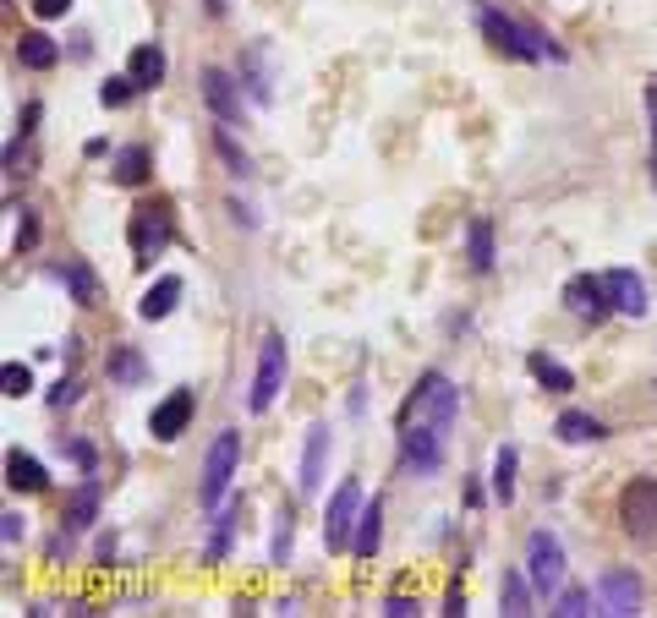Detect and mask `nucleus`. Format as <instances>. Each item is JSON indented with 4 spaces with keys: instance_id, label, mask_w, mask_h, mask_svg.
Here are the masks:
<instances>
[{
    "instance_id": "nucleus-9",
    "label": "nucleus",
    "mask_w": 657,
    "mask_h": 618,
    "mask_svg": "<svg viewBox=\"0 0 657 618\" xmlns=\"http://www.w3.org/2000/svg\"><path fill=\"white\" fill-rule=\"evenodd\" d=\"M280 389H285V340L280 334H263L258 345V377H253V394H247V405L253 411H268L274 400H280Z\"/></svg>"
},
{
    "instance_id": "nucleus-39",
    "label": "nucleus",
    "mask_w": 657,
    "mask_h": 618,
    "mask_svg": "<svg viewBox=\"0 0 657 618\" xmlns=\"http://www.w3.org/2000/svg\"><path fill=\"white\" fill-rule=\"evenodd\" d=\"M33 11H39V17H66L71 0H33Z\"/></svg>"
},
{
    "instance_id": "nucleus-38",
    "label": "nucleus",
    "mask_w": 657,
    "mask_h": 618,
    "mask_svg": "<svg viewBox=\"0 0 657 618\" xmlns=\"http://www.w3.org/2000/svg\"><path fill=\"white\" fill-rule=\"evenodd\" d=\"M71 400H77V377H61L56 394H50V405H71Z\"/></svg>"
},
{
    "instance_id": "nucleus-3",
    "label": "nucleus",
    "mask_w": 657,
    "mask_h": 618,
    "mask_svg": "<svg viewBox=\"0 0 657 618\" xmlns=\"http://www.w3.org/2000/svg\"><path fill=\"white\" fill-rule=\"evenodd\" d=\"M619 531L636 548H657V482L653 477H630L619 488Z\"/></svg>"
},
{
    "instance_id": "nucleus-18",
    "label": "nucleus",
    "mask_w": 657,
    "mask_h": 618,
    "mask_svg": "<svg viewBox=\"0 0 657 618\" xmlns=\"http://www.w3.org/2000/svg\"><path fill=\"white\" fill-rule=\"evenodd\" d=\"M531 575H521V569H510L504 575V586H499V614H510V618H526L531 614Z\"/></svg>"
},
{
    "instance_id": "nucleus-5",
    "label": "nucleus",
    "mask_w": 657,
    "mask_h": 618,
    "mask_svg": "<svg viewBox=\"0 0 657 618\" xmlns=\"http://www.w3.org/2000/svg\"><path fill=\"white\" fill-rule=\"evenodd\" d=\"M362 509H367L362 482H356V477H345V482L329 493V509H324V542H329V553H340V548H351V542H356V520H362Z\"/></svg>"
},
{
    "instance_id": "nucleus-17",
    "label": "nucleus",
    "mask_w": 657,
    "mask_h": 618,
    "mask_svg": "<svg viewBox=\"0 0 657 618\" xmlns=\"http://www.w3.org/2000/svg\"><path fill=\"white\" fill-rule=\"evenodd\" d=\"M17 61L28 66V71H50V66L61 61V45H56L50 33H39V28H33V33H22V39H17Z\"/></svg>"
},
{
    "instance_id": "nucleus-36",
    "label": "nucleus",
    "mask_w": 657,
    "mask_h": 618,
    "mask_svg": "<svg viewBox=\"0 0 657 618\" xmlns=\"http://www.w3.org/2000/svg\"><path fill=\"white\" fill-rule=\"evenodd\" d=\"M6 526H0V537H6V548H17L22 537H28V526H22V514H0Z\"/></svg>"
},
{
    "instance_id": "nucleus-2",
    "label": "nucleus",
    "mask_w": 657,
    "mask_h": 618,
    "mask_svg": "<svg viewBox=\"0 0 657 618\" xmlns=\"http://www.w3.org/2000/svg\"><path fill=\"white\" fill-rule=\"evenodd\" d=\"M477 22H482V33H488L504 56H516V61H559V56H565V50H559V45H548L537 28H526V22L504 17V11H493V6H482V11H477Z\"/></svg>"
},
{
    "instance_id": "nucleus-11",
    "label": "nucleus",
    "mask_w": 657,
    "mask_h": 618,
    "mask_svg": "<svg viewBox=\"0 0 657 618\" xmlns=\"http://www.w3.org/2000/svg\"><path fill=\"white\" fill-rule=\"evenodd\" d=\"M565 307L576 312L581 323H602L614 312V296H608V279H591V274H576L565 285Z\"/></svg>"
},
{
    "instance_id": "nucleus-37",
    "label": "nucleus",
    "mask_w": 657,
    "mask_h": 618,
    "mask_svg": "<svg viewBox=\"0 0 657 618\" xmlns=\"http://www.w3.org/2000/svg\"><path fill=\"white\" fill-rule=\"evenodd\" d=\"M384 614H390V618H411V614H416V602H411V597H400V591H394L390 602H384Z\"/></svg>"
},
{
    "instance_id": "nucleus-30",
    "label": "nucleus",
    "mask_w": 657,
    "mask_h": 618,
    "mask_svg": "<svg viewBox=\"0 0 657 618\" xmlns=\"http://www.w3.org/2000/svg\"><path fill=\"white\" fill-rule=\"evenodd\" d=\"M131 94H137V82H131V71H127V77H110V82L99 88V105H105V110H121Z\"/></svg>"
},
{
    "instance_id": "nucleus-24",
    "label": "nucleus",
    "mask_w": 657,
    "mask_h": 618,
    "mask_svg": "<svg viewBox=\"0 0 657 618\" xmlns=\"http://www.w3.org/2000/svg\"><path fill=\"white\" fill-rule=\"evenodd\" d=\"M110 176H116V186H143V182H148V148H143V143L121 148V154H116V170H110Z\"/></svg>"
},
{
    "instance_id": "nucleus-22",
    "label": "nucleus",
    "mask_w": 657,
    "mask_h": 618,
    "mask_svg": "<svg viewBox=\"0 0 657 618\" xmlns=\"http://www.w3.org/2000/svg\"><path fill=\"white\" fill-rule=\"evenodd\" d=\"M379 537H384V503L373 498V503L362 509V520H356V542H351V548H356V558L379 553Z\"/></svg>"
},
{
    "instance_id": "nucleus-40",
    "label": "nucleus",
    "mask_w": 657,
    "mask_h": 618,
    "mask_svg": "<svg viewBox=\"0 0 657 618\" xmlns=\"http://www.w3.org/2000/svg\"><path fill=\"white\" fill-rule=\"evenodd\" d=\"M444 614H450V618L465 614V591H460V586H450V597H444Z\"/></svg>"
},
{
    "instance_id": "nucleus-8",
    "label": "nucleus",
    "mask_w": 657,
    "mask_h": 618,
    "mask_svg": "<svg viewBox=\"0 0 657 618\" xmlns=\"http://www.w3.org/2000/svg\"><path fill=\"white\" fill-rule=\"evenodd\" d=\"M641 597H647V586H641L636 569H602V575H597V614L636 618L641 614Z\"/></svg>"
},
{
    "instance_id": "nucleus-14",
    "label": "nucleus",
    "mask_w": 657,
    "mask_h": 618,
    "mask_svg": "<svg viewBox=\"0 0 657 618\" xmlns=\"http://www.w3.org/2000/svg\"><path fill=\"white\" fill-rule=\"evenodd\" d=\"M182 274H165V279H154L148 291H143V302H137V317L143 323H165L170 312H176V302H182Z\"/></svg>"
},
{
    "instance_id": "nucleus-15",
    "label": "nucleus",
    "mask_w": 657,
    "mask_h": 618,
    "mask_svg": "<svg viewBox=\"0 0 657 618\" xmlns=\"http://www.w3.org/2000/svg\"><path fill=\"white\" fill-rule=\"evenodd\" d=\"M324 460H329V428L324 422H313L307 428V449H302V493H318L324 488Z\"/></svg>"
},
{
    "instance_id": "nucleus-20",
    "label": "nucleus",
    "mask_w": 657,
    "mask_h": 618,
    "mask_svg": "<svg viewBox=\"0 0 657 618\" xmlns=\"http://www.w3.org/2000/svg\"><path fill=\"white\" fill-rule=\"evenodd\" d=\"M526 367H531V377H537L548 394H565V389H576V372L565 367V362H553V356H542V351H531V356H526Z\"/></svg>"
},
{
    "instance_id": "nucleus-19",
    "label": "nucleus",
    "mask_w": 657,
    "mask_h": 618,
    "mask_svg": "<svg viewBox=\"0 0 657 618\" xmlns=\"http://www.w3.org/2000/svg\"><path fill=\"white\" fill-rule=\"evenodd\" d=\"M127 71L137 88H159V82H165V50H159V45H137Z\"/></svg>"
},
{
    "instance_id": "nucleus-13",
    "label": "nucleus",
    "mask_w": 657,
    "mask_h": 618,
    "mask_svg": "<svg viewBox=\"0 0 657 618\" xmlns=\"http://www.w3.org/2000/svg\"><path fill=\"white\" fill-rule=\"evenodd\" d=\"M203 99H208V110H214L219 121H236V116H242V88H236L231 71H219V66L203 71Z\"/></svg>"
},
{
    "instance_id": "nucleus-25",
    "label": "nucleus",
    "mask_w": 657,
    "mask_h": 618,
    "mask_svg": "<svg viewBox=\"0 0 657 618\" xmlns=\"http://www.w3.org/2000/svg\"><path fill=\"white\" fill-rule=\"evenodd\" d=\"M94 514H99V482H82V488H77V498H71V503H66V526H71V531H82V526H94Z\"/></svg>"
},
{
    "instance_id": "nucleus-32",
    "label": "nucleus",
    "mask_w": 657,
    "mask_h": 618,
    "mask_svg": "<svg viewBox=\"0 0 657 618\" xmlns=\"http://www.w3.org/2000/svg\"><path fill=\"white\" fill-rule=\"evenodd\" d=\"M291 542H296V520H291V509L280 514V526H274V548H268V558L274 563H285L291 558Z\"/></svg>"
},
{
    "instance_id": "nucleus-34",
    "label": "nucleus",
    "mask_w": 657,
    "mask_h": 618,
    "mask_svg": "<svg viewBox=\"0 0 657 618\" xmlns=\"http://www.w3.org/2000/svg\"><path fill=\"white\" fill-rule=\"evenodd\" d=\"M214 520H219V526H214V542H208V558H225V548H231V520H236V514H225V509H219Z\"/></svg>"
},
{
    "instance_id": "nucleus-23",
    "label": "nucleus",
    "mask_w": 657,
    "mask_h": 618,
    "mask_svg": "<svg viewBox=\"0 0 657 618\" xmlns=\"http://www.w3.org/2000/svg\"><path fill=\"white\" fill-rule=\"evenodd\" d=\"M516 465H521L516 443H499V454H493V498L499 503H516Z\"/></svg>"
},
{
    "instance_id": "nucleus-12",
    "label": "nucleus",
    "mask_w": 657,
    "mask_h": 618,
    "mask_svg": "<svg viewBox=\"0 0 657 618\" xmlns=\"http://www.w3.org/2000/svg\"><path fill=\"white\" fill-rule=\"evenodd\" d=\"M608 279V296H614V312H625V317H647L653 302H647V279L636 274V268H614V274H602Z\"/></svg>"
},
{
    "instance_id": "nucleus-21",
    "label": "nucleus",
    "mask_w": 657,
    "mask_h": 618,
    "mask_svg": "<svg viewBox=\"0 0 657 618\" xmlns=\"http://www.w3.org/2000/svg\"><path fill=\"white\" fill-rule=\"evenodd\" d=\"M553 433H559V443H597V438H602V422L587 416V411H559Z\"/></svg>"
},
{
    "instance_id": "nucleus-10",
    "label": "nucleus",
    "mask_w": 657,
    "mask_h": 618,
    "mask_svg": "<svg viewBox=\"0 0 657 618\" xmlns=\"http://www.w3.org/2000/svg\"><path fill=\"white\" fill-rule=\"evenodd\" d=\"M193 411H197V394H193V389H170V394L154 405V416H148V433L159 438V443H176V438L187 433Z\"/></svg>"
},
{
    "instance_id": "nucleus-33",
    "label": "nucleus",
    "mask_w": 657,
    "mask_h": 618,
    "mask_svg": "<svg viewBox=\"0 0 657 618\" xmlns=\"http://www.w3.org/2000/svg\"><path fill=\"white\" fill-rule=\"evenodd\" d=\"M214 143H219V154L231 159V176H253V159H247V154H242V148L231 143V131H225V126L214 131Z\"/></svg>"
},
{
    "instance_id": "nucleus-35",
    "label": "nucleus",
    "mask_w": 657,
    "mask_h": 618,
    "mask_svg": "<svg viewBox=\"0 0 657 618\" xmlns=\"http://www.w3.org/2000/svg\"><path fill=\"white\" fill-rule=\"evenodd\" d=\"M647 121H653V154H647V176L657 186V88H647Z\"/></svg>"
},
{
    "instance_id": "nucleus-16",
    "label": "nucleus",
    "mask_w": 657,
    "mask_h": 618,
    "mask_svg": "<svg viewBox=\"0 0 657 618\" xmlns=\"http://www.w3.org/2000/svg\"><path fill=\"white\" fill-rule=\"evenodd\" d=\"M6 488H11V493H45V488H50V471H45L33 454L11 449V454H6Z\"/></svg>"
},
{
    "instance_id": "nucleus-1",
    "label": "nucleus",
    "mask_w": 657,
    "mask_h": 618,
    "mask_svg": "<svg viewBox=\"0 0 657 618\" xmlns=\"http://www.w3.org/2000/svg\"><path fill=\"white\" fill-rule=\"evenodd\" d=\"M455 416H460V389L444 372H422L416 389L400 405V428H428V433H439V438H450Z\"/></svg>"
},
{
    "instance_id": "nucleus-7",
    "label": "nucleus",
    "mask_w": 657,
    "mask_h": 618,
    "mask_svg": "<svg viewBox=\"0 0 657 618\" xmlns=\"http://www.w3.org/2000/svg\"><path fill=\"white\" fill-rule=\"evenodd\" d=\"M526 575H531V586H537L542 597L565 586V542H559L548 526H537V531L526 537Z\"/></svg>"
},
{
    "instance_id": "nucleus-28",
    "label": "nucleus",
    "mask_w": 657,
    "mask_h": 618,
    "mask_svg": "<svg viewBox=\"0 0 657 618\" xmlns=\"http://www.w3.org/2000/svg\"><path fill=\"white\" fill-rule=\"evenodd\" d=\"M465 247H471V268H493V230H488V219H471Z\"/></svg>"
},
{
    "instance_id": "nucleus-26",
    "label": "nucleus",
    "mask_w": 657,
    "mask_h": 618,
    "mask_svg": "<svg viewBox=\"0 0 657 618\" xmlns=\"http://www.w3.org/2000/svg\"><path fill=\"white\" fill-rule=\"evenodd\" d=\"M105 372H110V383H143V356L131 351V345H116L110 351V362H105Z\"/></svg>"
},
{
    "instance_id": "nucleus-31",
    "label": "nucleus",
    "mask_w": 657,
    "mask_h": 618,
    "mask_svg": "<svg viewBox=\"0 0 657 618\" xmlns=\"http://www.w3.org/2000/svg\"><path fill=\"white\" fill-rule=\"evenodd\" d=\"M553 614H559V618H581V614H591V591H581V586H570V591H559V602H553Z\"/></svg>"
},
{
    "instance_id": "nucleus-29",
    "label": "nucleus",
    "mask_w": 657,
    "mask_h": 618,
    "mask_svg": "<svg viewBox=\"0 0 657 618\" xmlns=\"http://www.w3.org/2000/svg\"><path fill=\"white\" fill-rule=\"evenodd\" d=\"M0 383H6V400H22V394H33V367H22V362H6Z\"/></svg>"
},
{
    "instance_id": "nucleus-6",
    "label": "nucleus",
    "mask_w": 657,
    "mask_h": 618,
    "mask_svg": "<svg viewBox=\"0 0 657 618\" xmlns=\"http://www.w3.org/2000/svg\"><path fill=\"white\" fill-rule=\"evenodd\" d=\"M131 263H154L159 252L170 247V236H176V225H170V208L165 203H143V208H131Z\"/></svg>"
},
{
    "instance_id": "nucleus-4",
    "label": "nucleus",
    "mask_w": 657,
    "mask_h": 618,
    "mask_svg": "<svg viewBox=\"0 0 657 618\" xmlns=\"http://www.w3.org/2000/svg\"><path fill=\"white\" fill-rule=\"evenodd\" d=\"M236 465H242V433L225 428V433L208 443V460H203V482H197L203 509H219V503H225L231 482H236Z\"/></svg>"
},
{
    "instance_id": "nucleus-27",
    "label": "nucleus",
    "mask_w": 657,
    "mask_h": 618,
    "mask_svg": "<svg viewBox=\"0 0 657 618\" xmlns=\"http://www.w3.org/2000/svg\"><path fill=\"white\" fill-rule=\"evenodd\" d=\"M66 285H71V302H77V307H94L99 279H94V268H88V263H66Z\"/></svg>"
}]
</instances>
